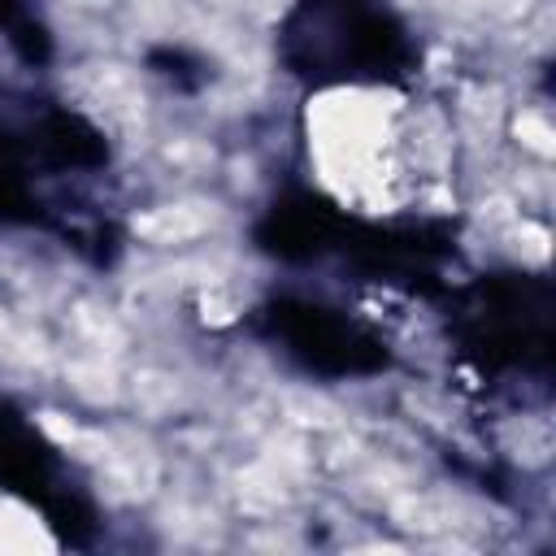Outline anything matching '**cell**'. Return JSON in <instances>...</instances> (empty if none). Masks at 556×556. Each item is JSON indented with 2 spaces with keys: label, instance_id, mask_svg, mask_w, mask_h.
I'll return each instance as SVG.
<instances>
[{
  "label": "cell",
  "instance_id": "5",
  "mask_svg": "<svg viewBox=\"0 0 556 556\" xmlns=\"http://www.w3.org/2000/svg\"><path fill=\"white\" fill-rule=\"evenodd\" d=\"M0 217H30V191L9 143H0Z\"/></svg>",
  "mask_w": 556,
  "mask_h": 556
},
{
  "label": "cell",
  "instance_id": "3",
  "mask_svg": "<svg viewBox=\"0 0 556 556\" xmlns=\"http://www.w3.org/2000/svg\"><path fill=\"white\" fill-rule=\"evenodd\" d=\"M339 235H343V217L330 204L313 200V195H295V200L274 204V213L261 226L265 248L278 252V256H291V261L326 252Z\"/></svg>",
  "mask_w": 556,
  "mask_h": 556
},
{
  "label": "cell",
  "instance_id": "4",
  "mask_svg": "<svg viewBox=\"0 0 556 556\" xmlns=\"http://www.w3.org/2000/svg\"><path fill=\"white\" fill-rule=\"evenodd\" d=\"M43 148L61 165H100L104 161V139L74 113H52L43 126Z\"/></svg>",
  "mask_w": 556,
  "mask_h": 556
},
{
  "label": "cell",
  "instance_id": "6",
  "mask_svg": "<svg viewBox=\"0 0 556 556\" xmlns=\"http://www.w3.org/2000/svg\"><path fill=\"white\" fill-rule=\"evenodd\" d=\"M13 17V0H0V26Z\"/></svg>",
  "mask_w": 556,
  "mask_h": 556
},
{
  "label": "cell",
  "instance_id": "1",
  "mask_svg": "<svg viewBox=\"0 0 556 556\" xmlns=\"http://www.w3.org/2000/svg\"><path fill=\"white\" fill-rule=\"evenodd\" d=\"M404 39L395 22L365 0H308L291 30V61L308 74L382 78L400 65Z\"/></svg>",
  "mask_w": 556,
  "mask_h": 556
},
{
  "label": "cell",
  "instance_id": "2",
  "mask_svg": "<svg viewBox=\"0 0 556 556\" xmlns=\"http://www.w3.org/2000/svg\"><path fill=\"white\" fill-rule=\"evenodd\" d=\"M274 330L287 343V352H295L308 369L321 374H369L387 365V352L365 330L317 304H278Z\"/></svg>",
  "mask_w": 556,
  "mask_h": 556
}]
</instances>
